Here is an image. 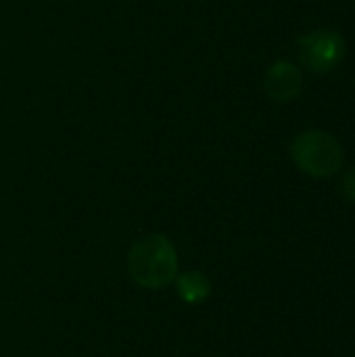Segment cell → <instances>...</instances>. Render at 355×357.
Here are the masks:
<instances>
[{
  "label": "cell",
  "mask_w": 355,
  "mask_h": 357,
  "mask_svg": "<svg viewBox=\"0 0 355 357\" xmlns=\"http://www.w3.org/2000/svg\"><path fill=\"white\" fill-rule=\"evenodd\" d=\"M128 274L146 291L169 287L178 276V253L174 243L159 232L134 241L128 251Z\"/></svg>",
  "instance_id": "cell-1"
},
{
  "label": "cell",
  "mask_w": 355,
  "mask_h": 357,
  "mask_svg": "<svg viewBox=\"0 0 355 357\" xmlns=\"http://www.w3.org/2000/svg\"><path fill=\"white\" fill-rule=\"evenodd\" d=\"M176 293L180 297L182 303L186 305H201L203 301L209 299L211 295V280L207 278V274L199 272V270H188L176 276Z\"/></svg>",
  "instance_id": "cell-5"
},
{
  "label": "cell",
  "mask_w": 355,
  "mask_h": 357,
  "mask_svg": "<svg viewBox=\"0 0 355 357\" xmlns=\"http://www.w3.org/2000/svg\"><path fill=\"white\" fill-rule=\"evenodd\" d=\"M295 165L312 178H328L341 172L345 151L341 142L326 130H305L291 142Z\"/></svg>",
  "instance_id": "cell-2"
},
{
  "label": "cell",
  "mask_w": 355,
  "mask_h": 357,
  "mask_svg": "<svg viewBox=\"0 0 355 357\" xmlns=\"http://www.w3.org/2000/svg\"><path fill=\"white\" fill-rule=\"evenodd\" d=\"M341 192H343L345 199H349V201L355 203V167H352L343 176V180H341Z\"/></svg>",
  "instance_id": "cell-6"
},
{
  "label": "cell",
  "mask_w": 355,
  "mask_h": 357,
  "mask_svg": "<svg viewBox=\"0 0 355 357\" xmlns=\"http://www.w3.org/2000/svg\"><path fill=\"white\" fill-rule=\"evenodd\" d=\"M299 61L314 73H328L345 59V40L337 29L320 27L297 40Z\"/></svg>",
  "instance_id": "cell-3"
},
{
  "label": "cell",
  "mask_w": 355,
  "mask_h": 357,
  "mask_svg": "<svg viewBox=\"0 0 355 357\" xmlns=\"http://www.w3.org/2000/svg\"><path fill=\"white\" fill-rule=\"evenodd\" d=\"M264 88H266V94L274 102L295 100L303 88V77H301L299 67L287 59L272 63V67L268 69V73L264 77Z\"/></svg>",
  "instance_id": "cell-4"
}]
</instances>
